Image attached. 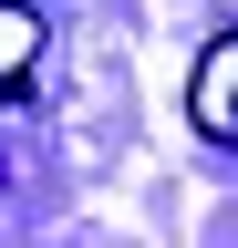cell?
<instances>
[{"instance_id": "cell-1", "label": "cell", "mask_w": 238, "mask_h": 248, "mask_svg": "<svg viewBox=\"0 0 238 248\" xmlns=\"http://www.w3.org/2000/svg\"><path fill=\"white\" fill-rule=\"evenodd\" d=\"M187 124L207 145H238V21L197 42V73H187Z\"/></svg>"}, {"instance_id": "cell-2", "label": "cell", "mask_w": 238, "mask_h": 248, "mask_svg": "<svg viewBox=\"0 0 238 248\" xmlns=\"http://www.w3.org/2000/svg\"><path fill=\"white\" fill-rule=\"evenodd\" d=\"M32 62H42V11L32 0H0V93L32 83Z\"/></svg>"}]
</instances>
